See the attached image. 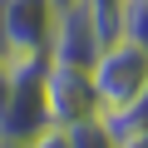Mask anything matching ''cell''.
I'll return each mask as SVG.
<instances>
[{
  "label": "cell",
  "mask_w": 148,
  "mask_h": 148,
  "mask_svg": "<svg viewBox=\"0 0 148 148\" xmlns=\"http://www.w3.org/2000/svg\"><path fill=\"white\" fill-rule=\"evenodd\" d=\"M99 49H104V35L94 30L89 10L79 5V0L59 5V15H54V35H49L45 59H49V64H74V69H89V64L99 59Z\"/></svg>",
  "instance_id": "cell-5"
},
{
  "label": "cell",
  "mask_w": 148,
  "mask_h": 148,
  "mask_svg": "<svg viewBox=\"0 0 148 148\" xmlns=\"http://www.w3.org/2000/svg\"><path fill=\"white\" fill-rule=\"evenodd\" d=\"M45 109L54 128H74V123H89L104 114L89 69H74V64H49L45 59Z\"/></svg>",
  "instance_id": "cell-3"
},
{
  "label": "cell",
  "mask_w": 148,
  "mask_h": 148,
  "mask_svg": "<svg viewBox=\"0 0 148 148\" xmlns=\"http://www.w3.org/2000/svg\"><path fill=\"white\" fill-rule=\"evenodd\" d=\"M25 148H74V143H69V128H45V133L30 138Z\"/></svg>",
  "instance_id": "cell-9"
},
{
  "label": "cell",
  "mask_w": 148,
  "mask_h": 148,
  "mask_svg": "<svg viewBox=\"0 0 148 148\" xmlns=\"http://www.w3.org/2000/svg\"><path fill=\"white\" fill-rule=\"evenodd\" d=\"M89 79H94V94H99L104 114L119 109V104H128L133 94L148 89V45L123 40V35L109 40V45L99 49V59L89 64Z\"/></svg>",
  "instance_id": "cell-2"
},
{
  "label": "cell",
  "mask_w": 148,
  "mask_h": 148,
  "mask_svg": "<svg viewBox=\"0 0 148 148\" xmlns=\"http://www.w3.org/2000/svg\"><path fill=\"white\" fill-rule=\"evenodd\" d=\"M54 0H0V25H5V49L15 59H45L54 35Z\"/></svg>",
  "instance_id": "cell-4"
},
{
  "label": "cell",
  "mask_w": 148,
  "mask_h": 148,
  "mask_svg": "<svg viewBox=\"0 0 148 148\" xmlns=\"http://www.w3.org/2000/svg\"><path fill=\"white\" fill-rule=\"evenodd\" d=\"M104 123H109V133L123 143V138H138V133H148V89L143 94H133L128 104H119V109H109V114H99Z\"/></svg>",
  "instance_id": "cell-6"
},
{
  "label": "cell",
  "mask_w": 148,
  "mask_h": 148,
  "mask_svg": "<svg viewBox=\"0 0 148 148\" xmlns=\"http://www.w3.org/2000/svg\"><path fill=\"white\" fill-rule=\"evenodd\" d=\"M119 148H148V133H138V138H123Z\"/></svg>",
  "instance_id": "cell-10"
},
{
  "label": "cell",
  "mask_w": 148,
  "mask_h": 148,
  "mask_svg": "<svg viewBox=\"0 0 148 148\" xmlns=\"http://www.w3.org/2000/svg\"><path fill=\"white\" fill-rule=\"evenodd\" d=\"M79 5L89 10V20H94V30L104 35V45H109V40H119V30H123V10H128V0H79Z\"/></svg>",
  "instance_id": "cell-7"
},
{
  "label": "cell",
  "mask_w": 148,
  "mask_h": 148,
  "mask_svg": "<svg viewBox=\"0 0 148 148\" xmlns=\"http://www.w3.org/2000/svg\"><path fill=\"white\" fill-rule=\"evenodd\" d=\"M49 123L45 109V59L0 64V148H25Z\"/></svg>",
  "instance_id": "cell-1"
},
{
  "label": "cell",
  "mask_w": 148,
  "mask_h": 148,
  "mask_svg": "<svg viewBox=\"0 0 148 148\" xmlns=\"http://www.w3.org/2000/svg\"><path fill=\"white\" fill-rule=\"evenodd\" d=\"M69 143H74V148H119V138L109 133V123H104V119L74 123V128H69Z\"/></svg>",
  "instance_id": "cell-8"
},
{
  "label": "cell",
  "mask_w": 148,
  "mask_h": 148,
  "mask_svg": "<svg viewBox=\"0 0 148 148\" xmlns=\"http://www.w3.org/2000/svg\"><path fill=\"white\" fill-rule=\"evenodd\" d=\"M54 5H69V0H54Z\"/></svg>",
  "instance_id": "cell-11"
}]
</instances>
